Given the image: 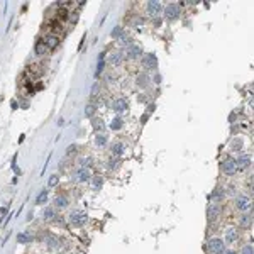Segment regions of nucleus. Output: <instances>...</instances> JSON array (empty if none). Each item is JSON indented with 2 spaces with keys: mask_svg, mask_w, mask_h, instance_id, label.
<instances>
[{
  "mask_svg": "<svg viewBox=\"0 0 254 254\" xmlns=\"http://www.w3.org/2000/svg\"><path fill=\"white\" fill-rule=\"evenodd\" d=\"M44 217H46L47 220H49V219H53V217H54V210H53V208H47V210H46V215H44Z\"/></svg>",
  "mask_w": 254,
  "mask_h": 254,
  "instance_id": "2f4dec72",
  "label": "nucleus"
},
{
  "mask_svg": "<svg viewBox=\"0 0 254 254\" xmlns=\"http://www.w3.org/2000/svg\"><path fill=\"white\" fill-rule=\"evenodd\" d=\"M69 222L78 225V227H81V224L87 222V215H85L83 212H73V214L69 215Z\"/></svg>",
  "mask_w": 254,
  "mask_h": 254,
  "instance_id": "39448f33",
  "label": "nucleus"
},
{
  "mask_svg": "<svg viewBox=\"0 0 254 254\" xmlns=\"http://www.w3.org/2000/svg\"><path fill=\"white\" fill-rule=\"evenodd\" d=\"M146 83H148V76H146V75H141V76H139V80H137V85L144 87Z\"/></svg>",
  "mask_w": 254,
  "mask_h": 254,
  "instance_id": "c85d7f7f",
  "label": "nucleus"
},
{
  "mask_svg": "<svg viewBox=\"0 0 254 254\" xmlns=\"http://www.w3.org/2000/svg\"><path fill=\"white\" fill-rule=\"evenodd\" d=\"M234 161H236V168H239V170H244V168H247L251 164V158L247 154H242V156H239Z\"/></svg>",
  "mask_w": 254,
  "mask_h": 254,
  "instance_id": "6e6552de",
  "label": "nucleus"
},
{
  "mask_svg": "<svg viewBox=\"0 0 254 254\" xmlns=\"http://www.w3.org/2000/svg\"><path fill=\"white\" fill-rule=\"evenodd\" d=\"M222 212V208L219 207V205H210V207H208V219H210V220H214L215 217H219V214H220Z\"/></svg>",
  "mask_w": 254,
  "mask_h": 254,
  "instance_id": "2eb2a0df",
  "label": "nucleus"
},
{
  "mask_svg": "<svg viewBox=\"0 0 254 254\" xmlns=\"http://www.w3.org/2000/svg\"><path fill=\"white\" fill-rule=\"evenodd\" d=\"M102 183H103V178L102 176H95L93 178V188H100Z\"/></svg>",
  "mask_w": 254,
  "mask_h": 254,
  "instance_id": "a878e982",
  "label": "nucleus"
},
{
  "mask_svg": "<svg viewBox=\"0 0 254 254\" xmlns=\"http://www.w3.org/2000/svg\"><path fill=\"white\" fill-rule=\"evenodd\" d=\"M93 114H95V105L93 103H88L87 109H85V115L87 117H93Z\"/></svg>",
  "mask_w": 254,
  "mask_h": 254,
  "instance_id": "b1692460",
  "label": "nucleus"
},
{
  "mask_svg": "<svg viewBox=\"0 0 254 254\" xmlns=\"http://www.w3.org/2000/svg\"><path fill=\"white\" fill-rule=\"evenodd\" d=\"M141 54H142V53H141V47H139V46H131L129 49H127V56H129L131 59L139 58Z\"/></svg>",
  "mask_w": 254,
  "mask_h": 254,
  "instance_id": "4468645a",
  "label": "nucleus"
},
{
  "mask_svg": "<svg viewBox=\"0 0 254 254\" xmlns=\"http://www.w3.org/2000/svg\"><path fill=\"white\" fill-rule=\"evenodd\" d=\"M164 15H166V19H170V21L176 19L178 15H180V5H176V4L166 5V9H164Z\"/></svg>",
  "mask_w": 254,
  "mask_h": 254,
  "instance_id": "7ed1b4c3",
  "label": "nucleus"
},
{
  "mask_svg": "<svg viewBox=\"0 0 254 254\" xmlns=\"http://www.w3.org/2000/svg\"><path fill=\"white\" fill-rule=\"evenodd\" d=\"M120 34H122V27H115V29L112 31V37H119Z\"/></svg>",
  "mask_w": 254,
  "mask_h": 254,
  "instance_id": "7c9ffc66",
  "label": "nucleus"
},
{
  "mask_svg": "<svg viewBox=\"0 0 254 254\" xmlns=\"http://www.w3.org/2000/svg\"><path fill=\"white\" fill-rule=\"evenodd\" d=\"M208 252L210 254H224L225 252L224 241L219 239V237H212V239L208 241Z\"/></svg>",
  "mask_w": 254,
  "mask_h": 254,
  "instance_id": "f257e3e1",
  "label": "nucleus"
},
{
  "mask_svg": "<svg viewBox=\"0 0 254 254\" xmlns=\"http://www.w3.org/2000/svg\"><path fill=\"white\" fill-rule=\"evenodd\" d=\"M75 176L78 181H87V180H90V170L88 168H80V170H76Z\"/></svg>",
  "mask_w": 254,
  "mask_h": 254,
  "instance_id": "9b49d317",
  "label": "nucleus"
},
{
  "mask_svg": "<svg viewBox=\"0 0 254 254\" xmlns=\"http://www.w3.org/2000/svg\"><path fill=\"white\" fill-rule=\"evenodd\" d=\"M78 163L83 164V166H88V164H90V158H83V159H80Z\"/></svg>",
  "mask_w": 254,
  "mask_h": 254,
  "instance_id": "72a5a7b5",
  "label": "nucleus"
},
{
  "mask_svg": "<svg viewBox=\"0 0 254 254\" xmlns=\"http://www.w3.org/2000/svg\"><path fill=\"white\" fill-rule=\"evenodd\" d=\"M58 183V176H51L49 178V186H54Z\"/></svg>",
  "mask_w": 254,
  "mask_h": 254,
  "instance_id": "473e14b6",
  "label": "nucleus"
},
{
  "mask_svg": "<svg viewBox=\"0 0 254 254\" xmlns=\"http://www.w3.org/2000/svg\"><path fill=\"white\" fill-rule=\"evenodd\" d=\"M114 109H115L119 114L125 112V110H127V100H125V98H119V100H115V103H114Z\"/></svg>",
  "mask_w": 254,
  "mask_h": 254,
  "instance_id": "f8f14e48",
  "label": "nucleus"
},
{
  "mask_svg": "<svg viewBox=\"0 0 254 254\" xmlns=\"http://www.w3.org/2000/svg\"><path fill=\"white\" fill-rule=\"evenodd\" d=\"M122 59H124V53L122 51H115L114 54L109 56V63L110 65H114V66H119L120 63H122Z\"/></svg>",
  "mask_w": 254,
  "mask_h": 254,
  "instance_id": "9d476101",
  "label": "nucleus"
},
{
  "mask_svg": "<svg viewBox=\"0 0 254 254\" xmlns=\"http://www.w3.org/2000/svg\"><path fill=\"white\" fill-rule=\"evenodd\" d=\"M154 81H156V83H159V81H161V76L156 75V76H154Z\"/></svg>",
  "mask_w": 254,
  "mask_h": 254,
  "instance_id": "ea45409f",
  "label": "nucleus"
},
{
  "mask_svg": "<svg viewBox=\"0 0 254 254\" xmlns=\"http://www.w3.org/2000/svg\"><path fill=\"white\" fill-rule=\"evenodd\" d=\"M46 49H47V47H46V44H44V43H41V41H37V43H36V54L43 56L44 53H46Z\"/></svg>",
  "mask_w": 254,
  "mask_h": 254,
  "instance_id": "412c9836",
  "label": "nucleus"
},
{
  "mask_svg": "<svg viewBox=\"0 0 254 254\" xmlns=\"http://www.w3.org/2000/svg\"><path fill=\"white\" fill-rule=\"evenodd\" d=\"M103 56H105V53H102V54H100V61H98V66H97V73H95V76H100V73L103 71V68H105V61H103Z\"/></svg>",
  "mask_w": 254,
  "mask_h": 254,
  "instance_id": "6ab92c4d",
  "label": "nucleus"
},
{
  "mask_svg": "<svg viewBox=\"0 0 254 254\" xmlns=\"http://www.w3.org/2000/svg\"><path fill=\"white\" fill-rule=\"evenodd\" d=\"M225 254H236V252H234V251H227Z\"/></svg>",
  "mask_w": 254,
  "mask_h": 254,
  "instance_id": "a19ab883",
  "label": "nucleus"
},
{
  "mask_svg": "<svg viewBox=\"0 0 254 254\" xmlns=\"http://www.w3.org/2000/svg\"><path fill=\"white\" fill-rule=\"evenodd\" d=\"M236 239H237V232H236V229H229V230H227V234H225V241H227V242H234Z\"/></svg>",
  "mask_w": 254,
  "mask_h": 254,
  "instance_id": "a211bd4d",
  "label": "nucleus"
},
{
  "mask_svg": "<svg viewBox=\"0 0 254 254\" xmlns=\"http://www.w3.org/2000/svg\"><path fill=\"white\" fill-rule=\"evenodd\" d=\"M17 107H19V103H17V102H14V100H12V109H17Z\"/></svg>",
  "mask_w": 254,
  "mask_h": 254,
  "instance_id": "58836bf2",
  "label": "nucleus"
},
{
  "mask_svg": "<svg viewBox=\"0 0 254 254\" xmlns=\"http://www.w3.org/2000/svg\"><path fill=\"white\" fill-rule=\"evenodd\" d=\"M17 239H19V242H27V241H29V236H25V234H19L17 236Z\"/></svg>",
  "mask_w": 254,
  "mask_h": 254,
  "instance_id": "c756f323",
  "label": "nucleus"
},
{
  "mask_svg": "<svg viewBox=\"0 0 254 254\" xmlns=\"http://www.w3.org/2000/svg\"><path fill=\"white\" fill-rule=\"evenodd\" d=\"M66 152H68V154H75V152H76V146H75V144H73V146H69V148H68V151H66Z\"/></svg>",
  "mask_w": 254,
  "mask_h": 254,
  "instance_id": "f704fd0d",
  "label": "nucleus"
},
{
  "mask_svg": "<svg viewBox=\"0 0 254 254\" xmlns=\"http://www.w3.org/2000/svg\"><path fill=\"white\" fill-rule=\"evenodd\" d=\"M249 205H251V200H249V196H244V195H239L236 198V207L239 208V210H246V208H249Z\"/></svg>",
  "mask_w": 254,
  "mask_h": 254,
  "instance_id": "423d86ee",
  "label": "nucleus"
},
{
  "mask_svg": "<svg viewBox=\"0 0 254 254\" xmlns=\"http://www.w3.org/2000/svg\"><path fill=\"white\" fill-rule=\"evenodd\" d=\"M107 142H109L107 136H103V134H97V136H95V146L103 148V146H107Z\"/></svg>",
  "mask_w": 254,
  "mask_h": 254,
  "instance_id": "dca6fc26",
  "label": "nucleus"
},
{
  "mask_svg": "<svg viewBox=\"0 0 254 254\" xmlns=\"http://www.w3.org/2000/svg\"><path fill=\"white\" fill-rule=\"evenodd\" d=\"M5 212H7V208H0V219H2V217H4V215H5Z\"/></svg>",
  "mask_w": 254,
  "mask_h": 254,
  "instance_id": "e433bc0d",
  "label": "nucleus"
},
{
  "mask_svg": "<svg viewBox=\"0 0 254 254\" xmlns=\"http://www.w3.org/2000/svg\"><path fill=\"white\" fill-rule=\"evenodd\" d=\"M222 173L224 174H229V176H230V174H234L236 173V161L232 159V158H227V159H224L222 161Z\"/></svg>",
  "mask_w": 254,
  "mask_h": 254,
  "instance_id": "f03ea898",
  "label": "nucleus"
},
{
  "mask_svg": "<svg viewBox=\"0 0 254 254\" xmlns=\"http://www.w3.org/2000/svg\"><path fill=\"white\" fill-rule=\"evenodd\" d=\"M161 10H163V7H161L159 2H156V0H151V2H148V14H149V15H158Z\"/></svg>",
  "mask_w": 254,
  "mask_h": 254,
  "instance_id": "0eeeda50",
  "label": "nucleus"
},
{
  "mask_svg": "<svg viewBox=\"0 0 254 254\" xmlns=\"http://www.w3.org/2000/svg\"><path fill=\"white\" fill-rule=\"evenodd\" d=\"M251 219H252V214H246L242 215V219H241V225H242L244 229H247L251 225Z\"/></svg>",
  "mask_w": 254,
  "mask_h": 254,
  "instance_id": "aec40b11",
  "label": "nucleus"
},
{
  "mask_svg": "<svg viewBox=\"0 0 254 254\" xmlns=\"http://www.w3.org/2000/svg\"><path fill=\"white\" fill-rule=\"evenodd\" d=\"M92 125H93L95 132H98V134H102V132L105 131V124H103L102 119H97V117H95V119L92 120Z\"/></svg>",
  "mask_w": 254,
  "mask_h": 254,
  "instance_id": "ddd939ff",
  "label": "nucleus"
},
{
  "mask_svg": "<svg viewBox=\"0 0 254 254\" xmlns=\"http://www.w3.org/2000/svg\"><path fill=\"white\" fill-rule=\"evenodd\" d=\"M56 244H58V242H56V239H54V237H51V239H49V242H47V246H49V247H53V246H56Z\"/></svg>",
  "mask_w": 254,
  "mask_h": 254,
  "instance_id": "c9c22d12",
  "label": "nucleus"
},
{
  "mask_svg": "<svg viewBox=\"0 0 254 254\" xmlns=\"http://www.w3.org/2000/svg\"><path fill=\"white\" fill-rule=\"evenodd\" d=\"M46 198H47V192L44 190V192H41V193H39V196H37L36 203H37V205H41V203H44V202H46Z\"/></svg>",
  "mask_w": 254,
  "mask_h": 254,
  "instance_id": "393cba45",
  "label": "nucleus"
},
{
  "mask_svg": "<svg viewBox=\"0 0 254 254\" xmlns=\"http://www.w3.org/2000/svg\"><path fill=\"white\" fill-rule=\"evenodd\" d=\"M56 205H58V207H66V205H68V200L66 198H63V196H59V198H56Z\"/></svg>",
  "mask_w": 254,
  "mask_h": 254,
  "instance_id": "bb28decb",
  "label": "nucleus"
},
{
  "mask_svg": "<svg viewBox=\"0 0 254 254\" xmlns=\"http://www.w3.org/2000/svg\"><path fill=\"white\" fill-rule=\"evenodd\" d=\"M142 65H144L146 68H149V69H154V68H156V65H158L156 56H154V54H146V56H144V61H142Z\"/></svg>",
  "mask_w": 254,
  "mask_h": 254,
  "instance_id": "1a4fd4ad",
  "label": "nucleus"
},
{
  "mask_svg": "<svg viewBox=\"0 0 254 254\" xmlns=\"http://www.w3.org/2000/svg\"><path fill=\"white\" fill-rule=\"evenodd\" d=\"M222 198H224V190L222 188H215L214 193H212V200H217L219 202V200H222Z\"/></svg>",
  "mask_w": 254,
  "mask_h": 254,
  "instance_id": "5701e85b",
  "label": "nucleus"
},
{
  "mask_svg": "<svg viewBox=\"0 0 254 254\" xmlns=\"http://www.w3.org/2000/svg\"><path fill=\"white\" fill-rule=\"evenodd\" d=\"M112 152H114V156H122V152H124V144H120V142H115V144L112 146Z\"/></svg>",
  "mask_w": 254,
  "mask_h": 254,
  "instance_id": "f3484780",
  "label": "nucleus"
},
{
  "mask_svg": "<svg viewBox=\"0 0 254 254\" xmlns=\"http://www.w3.org/2000/svg\"><path fill=\"white\" fill-rule=\"evenodd\" d=\"M58 41H59L58 34L49 32V34H46V36H44L43 43L46 44V47H47V49H53V47H56V46H58Z\"/></svg>",
  "mask_w": 254,
  "mask_h": 254,
  "instance_id": "20e7f679",
  "label": "nucleus"
},
{
  "mask_svg": "<svg viewBox=\"0 0 254 254\" xmlns=\"http://www.w3.org/2000/svg\"><path fill=\"white\" fill-rule=\"evenodd\" d=\"M110 129H114V131L122 129V119H120V117H115V119L112 120V124H110Z\"/></svg>",
  "mask_w": 254,
  "mask_h": 254,
  "instance_id": "4be33fe9",
  "label": "nucleus"
},
{
  "mask_svg": "<svg viewBox=\"0 0 254 254\" xmlns=\"http://www.w3.org/2000/svg\"><path fill=\"white\" fill-rule=\"evenodd\" d=\"M241 254H252V244H246L241 251Z\"/></svg>",
  "mask_w": 254,
  "mask_h": 254,
  "instance_id": "cd10ccee",
  "label": "nucleus"
},
{
  "mask_svg": "<svg viewBox=\"0 0 254 254\" xmlns=\"http://www.w3.org/2000/svg\"><path fill=\"white\" fill-rule=\"evenodd\" d=\"M92 92H93V95H95V93H98V85H93V88H92Z\"/></svg>",
  "mask_w": 254,
  "mask_h": 254,
  "instance_id": "4c0bfd02",
  "label": "nucleus"
}]
</instances>
